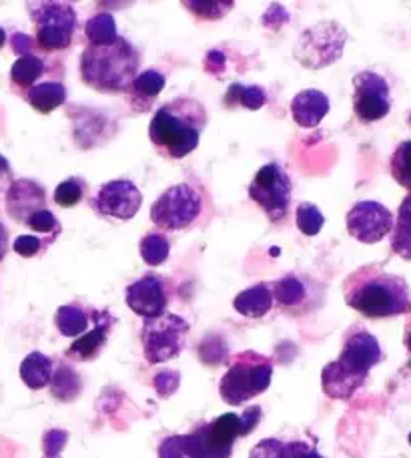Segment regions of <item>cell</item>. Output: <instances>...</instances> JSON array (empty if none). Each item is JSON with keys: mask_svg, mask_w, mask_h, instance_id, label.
Here are the masks:
<instances>
[{"mask_svg": "<svg viewBox=\"0 0 411 458\" xmlns=\"http://www.w3.org/2000/svg\"><path fill=\"white\" fill-rule=\"evenodd\" d=\"M261 408L251 406L243 414H221L213 422L201 424L191 435L167 437L159 446V458H231L237 438L257 428Z\"/></svg>", "mask_w": 411, "mask_h": 458, "instance_id": "cell-1", "label": "cell"}, {"mask_svg": "<svg viewBox=\"0 0 411 458\" xmlns=\"http://www.w3.org/2000/svg\"><path fill=\"white\" fill-rule=\"evenodd\" d=\"M209 123L207 107L195 97H179L155 111L149 137L164 159H183L199 147Z\"/></svg>", "mask_w": 411, "mask_h": 458, "instance_id": "cell-2", "label": "cell"}, {"mask_svg": "<svg viewBox=\"0 0 411 458\" xmlns=\"http://www.w3.org/2000/svg\"><path fill=\"white\" fill-rule=\"evenodd\" d=\"M345 304L365 318H391L409 310V285L404 277L369 264L356 269L343 282Z\"/></svg>", "mask_w": 411, "mask_h": 458, "instance_id": "cell-3", "label": "cell"}, {"mask_svg": "<svg viewBox=\"0 0 411 458\" xmlns=\"http://www.w3.org/2000/svg\"><path fill=\"white\" fill-rule=\"evenodd\" d=\"M141 69V53L119 37L109 45H87L80 55L82 83L98 93H129Z\"/></svg>", "mask_w": 411, "mask_h": 458, "instance_id": "cell-4", "label": "cell"}, {"mask_svg": "<svg viewBox=\"0 0 411 458\" xmlns=\"http://www.w3.org/2000/svg\"><path fill=\"white\" fill-rule=\"evenodd\" d=\"M271 376H273V364L267 356H261L251 350L243 352V354L233 358L229 370L221 378V398L229 406H239L247 400L263 394L269 388Z\"/></svg>", "mask_w": 411, "mask_h": 458, "instance_id": "cell-5", "label": "cell"}, {"mask_svg": "<svg viewBox=\"0 0 411 458\" xmlns=\"http://www.w3.org/2000/svg\"><path fill=\"white\" fill-rule=\"evenodd\" d=\"M29 14L37 27L35 43L38 51L61 53L72 45L77 32V11L71 3H29Z\"/></svg>", "mask_w": 411, "mask_h": 458, "instance_id": "cell-6", "label": "cell"}, {"mask_svg": "<svg viewBox=\"0 0 411 458\" xmlns=\"http://www.w3.org/2000/svg\"><path fill=\"white\" fill-rule=\"evenodd\" d=\"M205 214V195L191 183L169 187L153 203L151 222L163 232H183L193 227Z\"/></svg>", "mask_w": 411, "mask_h": 458, "instance_id": "cell-7", "label": "cell"}, {"mask_svg": "<svg viewBox=\"0 0 411 458\" xmlns=\"http://www.w3.org/2000/svg\"><path fill=\"white\" fill-rule=\"evenodd\" d=\"M291 195V177L279 163L263 165L249 183V198L257 203L263 214L273 224L283 222L289 216Z\"/></svg>", "mask_w": 411, "mask_h": 458, "instance_id": "cell-8", "label": "cell"}, {"mask_svg": "<svg viewBox=\"0 0 411 458\" xmlns=\"http://www.w3.org/2000/svg\"><path fill=\"white\" fill-rule=\"evenodd\" d=\"M189 322L177 314L164 312L143 322V354L149 364H163L177 358L187 344Z\"/></svg>", "mask_w": 411, "mask_h": 458, "instance_id": "cell-9", "label": "cell"}, {"mask_svg": "<svg viewBox=\"0 0 411 458\" xmlns=\"http://www.w3.org/2000/svg\"><path fill=\"white\" fill-rule=\"evenodd\" d=\"M273 301L287 314L303 316L323 304L325 285L307 274H287L271 284Z\"/></svg>", "mask_w": 411, "mask_h": 458, "instance_id": "cell-10", "label": "cell"}, {"mask_svg": "<svg viewBox=\"0 0 411 458\" xmlns=\"http://www.w3.org/2000/svg\"><path fill=\"white\" fill-rule=\"evenodd\" d=\"M141 206V190L133 182H129V179H113L109 183H103L93 198H90V208L98 216L119 219V222L133 219Z\"/></svg>", "mask_w": 411, "mask_h": 458, "instance_id": "cell-11", "label": "cell"}, {"mask_svg": "<svg viewBox=\"0 0 411 458\" xmlns=\"http://www.w3.org/2000/svg\"><path fill=\"white\" fill-rule=\"evenodd\" d=\"M391 109L390 85L373 71H361L353 77V111L361 123H375L388 117Z\"/></svg>", "mask_w": 411, "mask_h": 458, "instance_id": "cell-12", "label": "cell"}, {"mask_svg": "<svg viewBox=\"0 0 411 458\" xmlns=\"http://www.w3.org/2000/svg\"><path fill=\"white\" fill-rule=\"evenodd\" d=\"M348 232L361 243H377L391 233L393 219L391 211L377 201H359L348 211L345 217Z\"/></svg>", "mask_w": 411, "mask_h": 458, "instance_id": "cell-13", "label": "cell"}, {"mask_svg": "<svg viewBox=\"0 0 411 458\" xmlns=\"http://www.w3.org/2000/svg\"><path fill=\"white\" fill-rule=\"evenodd\" d=\"M382 346L373 334H369L364 328H353L348 332V336L343 340V350L337 364L343 366L345 370L351 372L353 376L367 380V374L373 366L382 362Z\"/></svg>", "mask_w": 411, "mask_h": 458, "instance_id": "cell-14", "label": "cell"}, {"mask_svg": "<svg viewBox=\"0 0 411 458\" xmlns=\"http://www.w3.org/2000/svg\"><path fill=\"white\" fill-rule=\"evenodd\" d=\"M125 300H127V306L133 310L137 316L145 318V320L163 316L167 312V304H169L164 280L161 276H155V274L143 276L141 280L127 285Z\"/></svg>", "mask_w": 411, "mask_h": 458, "instance_id": "cell-15", "label": "cell"}, {"mask_svg": "<svg viewBox=\"0 0 411 458\" xmlns=\"http://www.w3.org/2000/svg\"><path fill=\"white\" fill-rule=\"evenodd\" d=\"M40 209H46V191L35 179H16L6 191V214L16 224L27 225Z\"/></svg>", "mask_w": 411, "mask_h": 458, "instance_id": "cell-16", "label": "cell"}, {"mask_svg": "<svg viewBox=\"0 0 411 458\" xmlns=\"http://www.w3.org/2000/svg\"><path fill=\"white\" fill-rule=\"evenodd\" d=\"M113 326L114 318L109 310H93V328L87 330L80 338L71 344V348L67 350V358L79 360V362H87V360L96 358L105 348L106 340H109Z\"/></svg>", "mask_w": 411, "mask_h": 458, "instance_id": "cell-17", "label": "cell"}, {"mask_svg": "<svg viewBox=\"0 0 411 458\" xmlns=\"http://www.w3.org/2000/svg\"><path fill=\"white\" fill-rule=\"evenodd\" d=\"M63 71L64 67L61 61L43 59V56L38 55H27L14 61L11 69V83L16 91L24 95L30 87H35L48 75H55V72H63Z\"/></svg>", "mask_w": 411, "mask_h": 458, "instance_id": "cell-18", "label": "cell"}, {"mask_svg": "<svg viewBox=\"0 0 411 458\" xmlns=\"http://www.w3.org/2000/svg\"><path fill=\"white\" fill-rule=\"evenodd\" d=\"M63 75L64 71L48 75L46 79H43L40 83L30 87L29 91L24 93V99L29 101L32 109H37L43 114H48L67 103V87L63 83Z\"/></svg>", "mask_w": 411, "mask_h": 458, "instance_id": "cell-19", "label": "cell"}, {"mask_svg": "<svg viewBox=\"0 0 411 458\" xmlns=\"http://www.w3.org/2000/svg\"><path fill=\"white\" fill-rule=\"evenodd\" d=\"M331 109L329 105V97L317 89H307V91H301L293 97L291 101V114L293 121L298 123L299 127H317L319 123L325 119V114Z\"/></svg>", "mask_w": 411, "mask_h": 458, "instance_id": "cell-20", "label": "cell"}, {"mask_svg": "<svg viewBox=\"0 0 411 458\" xmlns=\"http://www.w3.org/2000/svg\"><path fill=\"white\" fill-rule=\"evenodd\" d=\"M364 384V378L345 370L343 366L337 364V360L329 362L322 372V388L329 398L335 400H349Z\"/></svg>", "mask_w": 411, "mask_h": 458, "instance_id": "cell-21", "label": "cell"}, {"mask_svg": "<svg viewBox=\"0 0 411 458\" xmlns=\"http://www.w3.org/2000/svg\"><path fill=\"white\" fill-rule=\"evenodd\" d=\"M233 308L245 318H263L273 308V290L271 284H255L251 288L237 293L233 300Z\"/></svg>", "mask_w": 411, "mask_h": 458, "instance_id": "cell-22", "label": "cell"}, {"mask_svg": "<svg viewBox=\"0 0 411 458\" xmlns=\"http://www.w3.org/2000/svg\"><path fill=\"white\" fill-rule=\"evenodd\" d=\"M164 83H167V79H164L163 72L155 69L143 71L130 85V101L138 111H149L153 101L163 93Z\"/></svg>", "mask_w": 411, "mask_h": 458, "instance_id": "cell-23", "label": "cell"}, {"mask_svg": "<svg viewBox=\"0 0 411 458\" xmlns=\"http://www.w3.org/2000/svg\"><path fill=\"white\" fill-rule=\"evenodd\" d=\"M55 362L43 352H30L21 364V378L30 390H43L51 386Z\"/></svg>", "mask_w": 411, "mask_h": 458, "instance_id": "cell-24", "label": "cell"}, {"mask_svg": "<svg viewBox=\"0 0 411 458\" xmlns=\"http://www.w3.org/2000/svg\"><path fill=\"white\" fill-rule=\"evenodd\" d=\"M90 322H93V310L80 304L61 306L55 314L56 330L67 338H80L88 330Z\"/></svg>", "mask_w": 411, "mask_h": 458, "instance_id": "cell-25", "label": "cell"}, {"mask_svg": "<svg viewBox=\"0 0 411 458\" xmlns=\"http://www.w3.org/2000/svg\"><path fill=\"white\" fill-rule=\"evenodd\" d=\"M391 250L399 258L411 261V193L406 195L398 211V222L391 229Z\"/></svg>", "mask_w": 411, "mask_h": 458, "instance_id": "cell-26", "label": "cell"}, {"mask_svg": "<svg viewBox=\"0 0 411 458\" xmlns=\"http://www.w3.org/2000/svg\"><path fill=\"white\" fill-rule=\"evenodd\" d=\"M80 390L82 382L75 368H71L69 364H59L55 368L51 392L56 400H61V403H71V400H75L80 394Z\"/></svg>", "mask_w": 411, "mask_h": 458, "instance_id": "cell-27", "label": "cell"}, {"mask_svg": "<svg viewBox=\"0 0 411 458\" xmlns=\"http://www.w3.org/2000/svg\"><path fill=\"white\" fill-rule=\"evenodd\" d=\"M265 103H267V93L265 89L259 85L245 87L241 83H233L227 89V95H225V105L231 109L237 107V105H241V107L249 111H259Z\"/></svg>", "mask_w": 411, "mask_h": 458, "instance_id": "cell-28", "label": "cell"}, {"mask_svg": "<svg viewBox=\"0 0 411 458\" xmlns=\"http://www.w3.org/2000/svg\"><path fill=\"white\" fill-rule=\"evenodd\" d=\"M85 35L88 45H109L119 38L117 22H114L111 13H98L87 21Z\"/></svg>", "mask_w": 411, "mask_h": 458, "instance_id": "cell-29", "label": "cell"}, {"mask_svg": "<svg viewBox=\"0 0 411 458\" xmlns=\"http://www.w3.org/2000/svg\"><path fill=\"white\" fill-rule=\"evenodd\" d=\"M169 237L161 232H149L141 240V258L147 266L157 267L169 259Z\"/></svg>", "mask_w": 411, "mask_h": 458, "instance_id": "cell-30", "label": "cell"}, {"mask_svg": "<svg viewBox=\"0 0 411 458\" xmlns=\"http://www.w3.org/2000/svg\"><path fill=\"white\" fill-rule=\"evenodd\" d=\"M391 177L411 193V139L398 145L390 161Z\"/></svg>", "mask_w": 411, "mask_h": 458, "instance_id": "cell-31", "label": "cell"}, {"mask_svg": "<svg viewBox=\"0 0 411 458\" xmlns=\"http://www.w3.org/2000/svg\"><path fill=\"white\" fill-rule=\"evenodd\" d=\"M27 225L32 229V232H35V235L43 237V240H46L51 245L56 242V237H59L63 232L61 222L56 219L53 211H48V209L37 211V214L29 219Z\"/></svg>", "mask_w": 411, "mask_h": 458, "instance_id": "cell-32", "label": "cell"}, {"mask_svg": "<svg viewBox=\"0 0 411 458\" xmlns=\"http://www.w3.org/2000/svg\"><path fill=\"white\" fill-rule=\"evenodd\" d=\"M323 225H325V217L322 214V209L309 201L299 203L298 206V227L301 233L314 237L322 232Z\"/></svg>", "mask_w": 411, "mask_h": 458, "instance_id": "cell-33", "label": "cell"}, {"mask_svg": "<svg viewBox=\"0 0 411 458\" xmlns=\"http://www.w3.org/2000/svg\"><path fill=\"white\" fill-rule=\"evenodd\" d=\"M87 183L80 177H69L55 190V203L59 208H75L85 198Z\"/></svg>", "mask_w": 411, "mask_h": 458, "instance_id": "cell-34", "label": "cell"}, {"mask_svg": "<svg viewBox=\"0 0 411 458\" xmlns=\"http://www.w3.org/2000/svg\"><path fill=\"white\" fill-rule=\"evenodd\" d=\"M249 458H289V443H281L277 438L259 440Z\"/></svg>", "mask_w": 411, "mask_h": 458, "instance_id": "cell-35", "label": "cell"}, {"mask_svg": "<svg viewBox=\"0 0 411 458\" xmlns=\"http://www.w3.org/2000/svg\"><path fill=\"white\" fill-rule=\"evenodd\" d=\"M13 248L21 258H35L37 253H40L46 248H51V243L43 240V237L32 233V235H19V237H16Z\"/></svg>", "mask_w": 411, "mask_h": 458, "instance_id": "cell-36", "label": "cell"}, {"mask_svg": "<svg viewBox=\"0 0 411 458\" xmlns=\"http://www.w3.org/2000/svg\"><path fill=\"white\" fill-rule=\"evenodd\" d=\"M69 435L64 430H48L43 438V448H45V458H59L63 448L67 446Z\"/></svg>", "mask_w": 411, "mask_h": 458, "instance_id": "cell-37", "label": "cell"}, {"mask_svg": "<svg viewBox=\"0 0 411 458\" xmlns=\"http://www.w3.org/2000/svg\"><path fill=\"white\" fill-rule=\"evenodd\" d=\"M179 382H180L179 372L164 370V372H159L157 376H155L153 386H155V390L159 392V396L167 398V396H171V394H175L177 388H179Z\"/></svg>", "mask_w": 411, "mask_h": 458, "instance_id": "cell-38", "label": "cell"}, {"mask_svg": "<svg viewBox=\"0 0 411 458\" xmlns=\"http://www.w3.org/2000/svg\"><path fill=\"white\" fill-rule=\"evenodd\" d=\"M11 45H13V51L19 55V59H21V56H27V55H37L35 51H38L35 38L24 35V32H14L13 38H11Z\"/></svg>", "mask_w": 411, "mask_h": 458, "instance_id": "cell-39", "label": "cell"}, {"mask_svg": "<svg viewBox=\"0 0 411 458\" xmlns=\"http://www.w3.org/2000/svg\"><path fill=\"white\" fill-rule=\"evenodd\" d=\"M289 458H323V456L309 445L301 443V440H295V443H289Z\"/></svg>", "mask_w": 411, "mask_h": 458, "instance_id": "cell-40", "label": "cell"}, {"mask_svg": "<svg viewBox=\"0 0 411 458\" xmlns=\"http://www.w3.org/2000/svg\"><path fill=\"white\" fill-rule=\"evenodd\" d=\"M13 167H11V163L6 161V157H3V155H0V193H6L8 191V187L13 185Z\"/></svg>", "mask_w": 411, "mask_h": 458, "instance_id": "cell-41", "label": "cell"}, {"mask_svg": "<svg viewBox=\"0 0 411 458\" xmlns=\"http://www.w3.org/2000/svg\"><path fill=\"white\" fill-rule=\"evenodd\" d=\"M8 251V229L0 224V261L4 259Z\"/></svg>", "mask_w": 411, "mask_h": 458, "instance_id": "cell-42", "label": "cell"}, {"mask_svg": "<svg viewBox=\"0 0 411 458\" xmlns=\"http://www.w3.org/2000/svg\"><path fill=\"white\" fill-rule=\"evenodd\" d=\"M406 348L409 350V354H411V322L407 324V328H406ZM409 368H411V362H409Z\"/></svg>", "mask_w": 411, "mask_h": 458, "instance_id": "cell-43", "label": "cell"}, {"mask_svg": "<svg viewBox=\"0 0 411 458\" xmlns=\"http://www.w3.org/2000/svg\"><path fill=\"white\" fill-rule=\"evenodd\" d=\"M4 43H6V32L3 27H0V48L4 47Z\"/></svg>", "mask_w": 411, "mask_h": 458, "instance_id": "cell-44", "label": "cell"}, {"mask_svg": "<svg viewBox=\"0 0 411 458\" xmlns=\"http://www.w3.org/2000/svg\"><path fill=\"white\" fill-rule=\"evenodd\" d=\"M407 312H411V301H409V310H407Z\"/></svg>", "mask_w": 411, "mask_h": 458, "instance_id": "cell-45", "label": "cell"}, {"mask_svg": "<svg viewBox=\"0 0 411 458\" xmlns=\"http://www.w3.org/2000/svg\"><path fill=\"white\" fill-rule=\"evenodd\" d=\"M409 445H411V435H409Z\"/></svg>", "mask_w": 411, "mask_h": 458, "instance_id": "cell-46", "label": "cell"}, {"mask_svg": "<svg viewBox=\"0 0 411 458\" xmlns=\"http://www.w3.org/2000/svg\"><path fill=\"white\" fill-rule=\"evenodd\" d=\"M409 121H411V117H409Z\"/></svg>", "mask_w": 411, "mask_h": 458, "instance_id": "cell-47", "label": "cell"}]
</instances>
